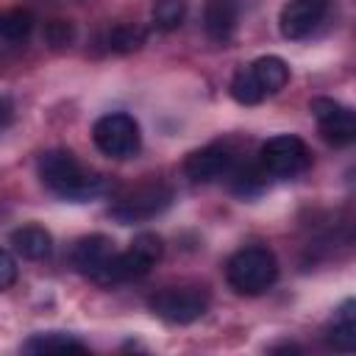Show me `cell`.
I'll return each mask as SVG.
<instances>
[{"label":"cell","mask_w":356,"mask_h":356,"mask_svg":"<svg viewBox=\"0 0 356 356\" xmlns=\"http://www.w3.org/2000/svg\"><path fill=\"white\" fill-rule=\"evenodd\" d=\"M228 92H231V97H234L239 106H256V103H261V100L267 97V95L261 92V86L256 83L250 67H239V70L234 72Z\"/></svg>","instance_id":"cell-18"},{"label":"cell","mask_w":356,"mask_h":356,"mask_svg":"<svg viewBox=\"0 0 356 356\" xmlns=\"http://www.w3.org/2000/svg\"><path fill=\"white\" fill-rule=\"evenodd\" d=\"M234 161H236V153L228 142H211L186 156L184 172L195 184H211V181H220L222 175H228L234 170Z\"/></svg>","instance_id":"cell-9"},{"label":"cell","mask_w":356,"mask_h":356,"mask_svg":"<svg viewBox=\"0 0 356 356\" xmlns=\"http://www.w3.org/2000/svg\"><path fill=\"white\" fill-rule=\"evenodd\" d=\"M325 342L339 353L356 350V303L353 300H345L334 312V317L325 328Z\"/></svg>","instance_id":"cell-13"},{"label":"cell","mask_w":356,"mask_h":356,"mask_svg":"<svg viewBox=\"0 0 356 356\" xmlns=\"http://www.w3.org/2000/svg\"><path fill=\"white\" fill-rule=\"evenodd\" d=\"M275 278H278V261L270 248L250 245V248L236 250L225 261V281L231 284L236 295L256 298L267 292L275 284Z\"/></svg>","instance_id":"cell-2"},{"label":"cell","mask_w":356,"mask_h":356,"mask_svg":"<svg viewBox=\"0 0 356 356\" xmlns=\"http://www.w3.org/2000/svg\"><path fill=\"white\" fill-rule=\"evenodd\" d=\"M14 281H17V261L8 250L0 248V292L8 289Z\"/></svg>","instance_id":"cell-22"},{"label":"cell","mask_w":356,"mask_h":356,"mask_svg":"<svg viewBox=\"0 0 356 356\" xmlns=\"http://www.w3.org/2000/svg\"><path fill=\"white\" fill-rule=\"evenodd\" d=\"M186 17V0H156L153 6V25L159 31H178Z\"/></svg>","instance_id":"cell-20"},{"label":"cell","mask_w":356,"mask_h":356,"mask_svg":"<svg viewBox=\"0 0 356 356\" xmlns=\"http://www.w3.org/2000/svg\"><path fill=\"white\" fill-rule=\"evenodd\" d=\"M309 111L317 120L320 134H323L325 142H331L337 147H345L356 139V114L345 103H339L334 97H314L309 103Z\"/></svg>","instance_id":"cell-8"},{"label":"cell","mask_w":356,"mask_h":356,"mask_svg":"<svg viewBox=\"0 0 356 356\" xmlns=\"http://www.w3.org/2000/svg\"><path fill=\"white\" fill-rule=\"evenodd\" d=\"M145 39H147L145 28H139L134 22H120V25L106 31L103 44H106L108 53H134V50H139L145 44Z\"/></svg>","instance_id":"cell-17"},{"label":"cell","mask_w":356,"mask_h":356,"mask_svg":"<svg viewBox=\"0 0 356 356\" xmlns=\"http://www.w3.org/2000/svg\"><path fill=\"white\" fill-rule=\"evenodd\" d=\"M11 120H14V103L6 95H0V131L6 125H11Z\"/></svg>","instance_id":"cell-23"},{"label":"cell","mask_w":356,"mask_h":356,"mask_svg":"<svg viewBox=\"0 0 356 356\" xmlns=\"http://www.w3.org/2000/svg\"><path fill=\"white\" fill-rule=\"evenodd\" d=\"M209 292L203 286H167L150 295L147 309L172 325H189L209 312Z\"/></svg>","instance_id":"cell-4"},{"label":"cell","mask_w":356,"mask_h":356,"mask_svg":"<svg viewBox=\"0 0 356 356\" xmlns=\"http://www.w3.org/2000/svg\"><path fill=\"white\" fill-rule=\"evenodd\" d=\"M239 22V6L236 0H206L203 6V28L209 39L228 42Z\"/></svg>","instance_id":"cell-12"},{"label":"cell","mask_w":356,"mask_h":356,"mask_svg":"<svg viewBox=\"0 0 356 356\" xmlns=\"http://www.w3.org/2000/svg\"><path fill=\"white\" fill-rule=\"evenodd\" d=\"M172 186L170 184H161V181H150V184H142L136 189H131L128 195H122L111 209L108 214L120 222V225H134V222H145V220H153L159 217L161 211L170 209L172 203Z\"/></svg>","instance_id":"cell-7"},{"label":"cell","mask_w":356,"mask_h":356,"mask_svg":"<svg viewBox=\"0 0 356 356\" xmlns=\"http://www.w3.org/2000/svg\"><path fill=\"white\" fill-rule=\"evenodd\" d=\"M11 245L14 250L22 256V259H31V261H39V259H47L50 250H53V236L47 228L42 225H22L17 231H11Z\"/></svg>","instance_id":"cell-14"},{"label":"cell","mask_w":356,"mask_h":356,"mask_svg":"<svg viewBox=\"0 0 356 356\" xmlns=\"http://www.w3.org/2000/svg\"><path fill=\"white\" fill-rule=\"evenodd\" d=\"M259 164L273 178H295L312 167V150L300 136L278 134L261 145Z\"/></svg>","instance_id":"cell-6"},{"label":"cell","mask_w":356,"mask_h":356,"mask_svg":"<svg viewBox=\"0 0 356 356\" xmlns=\"http://www.w3.org/2000/svg\"><path fill=\"white\" fill-rule=\"evenodd\" d=\"M248 67H250V72H253V78H256V83L261 86L264 95L281 92L286 86V81H289V67H286V61L281 56H259Z\"/></svg>","instance_id":"cell-15"},{"label":"cell","mask_w":356,"mask_h":356,"mask_svg":"<svg viewBox=\"0 0 356 356\" xmlns=\"http://www.w3.org/2000/svg\"><path fill=\"white\" fill-rule=\"evenodd\" d=\"M0 22H3V11H0ZM0 39H3V36H0Z\"/></svg>","instance_id":"cell-24"},{"label":"cell","mask_w":356,"mask_h":356,"mask_svg":"<svg viewBox=\"0 0 356 356\" xmlns=\"http://www.w3.org/2000/svg\"><path fill=\"white\" fill-rule=\"evenodd\" d=\"M22 350L25 353H86L89 348L70 337V334H58V331H50V334H33L22 342Z\"/></svg>","instance_id":"cell-16"},{"label":"cell","mask_w":356,"mask_h":356,"mask_svg":"<svg viewBox=\"0 0 356 356\" xmlns=\"http://www.w3.org/2000/svg\"><path fill=\"white\" fill-rule=\"evenodd\" d=\"M36 172L39 181L58 197L72 200V203H83L92 200L97 195H103L108 189L106 175L89 170L86 164H81L70 150H47L39 156L36 161Z\"/></svg>","instance_id":"cell-1"},{"label":"cell","mask_w":356,"mask_h":356,"mask_svg":"<svg viewBox=\"0 0 356 356\" xmlns=\"http://www.w3.org/2000/svg\"><path fill=\"white\" fill-rule=\"evenodd\" d=\"M114 253H117V248L106 234H89V236H81L72 245L70 261H72L75 273H81L83 278H89L95 284H103V275H106Z\"/></svg>","instance_id":"cell-10"},{"label":"cell","mask_w":356,"mask_h":356,"mask_svg":"<svg viewBox=\"0 0 356 356\" xmlns=\"http://www.w3.org/2000/svg\"><path fill=\"white\" fill-rule=\"evenodd\" d=\"M331 0H289L281 8L278 28L284 39H306L325 19Z\"/></svg>","instance_id":"cell-11"},{"label":"cell","mask_w":356,"mask_h":356,"mask_svg":"<svg viewBox=\"0 0 356 356\" xmlns=\"http://www.w3.org/2000/svg\"><path fill=\"white\" fill-rule=\"evenodd\" d=\"M92 142L95 147L108 156V159H131L139 153L142 147V134H139V122L125 114V111H111L103 114L95 125H92Z\"/></svg>","instance_id":"cell-5"},{"label":"cell","mask_w":356,"mask_h":356,"mask_svg":"<svg viewBox=\"0 0 356 356\" xmlns=\"http://www.w3.org/2000/svg\"><path fill=\"white\" fill-rule=\"evenodd\" d=\"M33 14L28 8H11L3 11V22H0V36L3 42H25L33 31Z\"/></svg>","instance_id":"cell-19"},{"label":"cell","mask_w":356,"mask_h":356,"mask_svg":"<svg viewBox=\"0 0 356 356\" xmlns=\"http://www.w3.org/2000/svg\"><path fill=\"white\" fill-rule=\"evenodd\" d=\"M161 236L159 234H150V231H142L134 236L131 248L128 250H117L106 275H103V284L100 286H117V284H128V281H139L145 278L153 264L161 259Z\"/></svg>","instance_id":"cell-3"},{"label":"cell","mask_w":356,"mask_h":356,"mask_svg":"<svg viewBox=\"0 0 356 356\" xmlns=\"http://www.w3.org/2000/svg\"><path fill=\"white\" fill-rule=\"evenodd\" d=\"M44 42L50 50H67L75 42V25L70 19H50L44 25Z\"/></svg>","instance_id":"cell-21"}]
</instances>
